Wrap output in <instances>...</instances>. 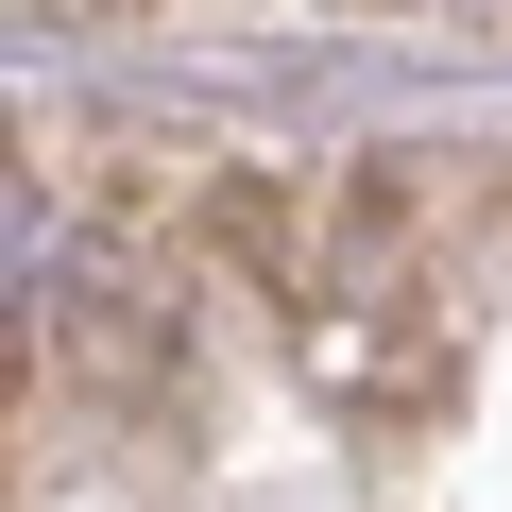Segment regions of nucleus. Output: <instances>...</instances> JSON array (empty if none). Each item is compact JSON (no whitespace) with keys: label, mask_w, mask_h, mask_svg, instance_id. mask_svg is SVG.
Segmentation results:
<instances>
[{"label":"nucleus","mask_w":512,"mask_h":512,"mask_svg":"<svg viewBox=\"0 0 512 512\" xmlns=\"http://www.w3.org/2000/svg\"><path fill=\"white\" fill-rule=\"evenodd\" d=\"M52 308V188H35V154L0 137V342H18Z\"/></svg>","instance_id":"1"}]
</instances>
